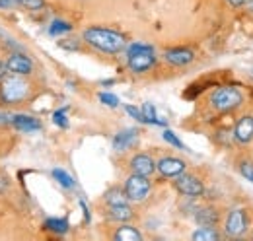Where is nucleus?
<instances>
[{
  "mask_svg": "<svg viewBox=\"0 0 253 241\" xmlns=\"http://www.w3.org/2000/svg\"><path fill=\"white\" fill-rule=\"evenodd\" d=\"M84 41L103 53H119L125 49V37L117 31L103 30V28H90L84 31Z\"/></svg>",
  "mask_w": 253,
  "mask_h": 241,
  "instance_id": "1",
  "label": "nucleus"
},
{
  "mask_svg": "<svg viewBox=\"0 0 253 241\" xmlns=\"http://www.w3.org/2000/svg\"><path fill=\"white\" fill-rule=\"evenodd\" d=\"M126 57H128V66L132 72H146L156 62L154 49L142 43H132L126 51Z\"/></svg>",
  "mask_w": 253,
  "mask_h": 241,
  "instance_id": "2",
  "label": "nucleus"
},
{
  "mask_svg": "<svg viewBox=\"0 0 253 241\" xmlns=\"http://www.w3.org/2000/svg\"><path fill=\"white\" fill-rule=\"evenodd\" d=\"M28 95H30V84L22 80L18 74H14L12 78H6L0 86V97L6 103H20Z\"/></svg>",
  "mask_w": 253,
  "mask_h": 241,
  "instance_id": "3",
  "label": "nucleus"
},
{
  "mask_svg": "<svg viewBox=\"0 0 253 241\" xmlns=\"http://www.w3.org/2000/svg\"><path fill=\"white\" fill-rule=\"evenodd\" d=\"M211 103L216 111H234L242 105V93L236 88H218L212 93Z\"/></svg>",
  "mask_w": 253,
  "mask_h": 241,
  "instance_id": "4",
  "label": "nucleus"
},
{
  "mask_svg": "<svg viewBox=\"0 0 253 241\" xmlns=\"http://www.w3.org/2000/svg\"><path fill=\"white\" fill-rule=\"evenodd\" d=\"M125 193L128 201L140 202V201H144V199L148 197V193H150V181H148L146 175L134 173V175H130V177L126 179Z\"/></svg>",
  "mask_w": 253,
  "mask_h": 241,
  "instance_id": "5",
  "label": "nucleus"
},
{
  "mask_svg": "<svg viewBox=\"0 0 253 241\" xmlns=\"http://www.w3.org/2000/svg\"><path fill=\"white\" fill-rule=\"evenodd\" d=\"M248 230V214L246 210H232L226 218V234L232 238L242 236Z\"/></svg>",
  "mask_w": 253,
  "mask_h": 241,
  "instance_id": "6",
  "label": "nucleus"
},
{
  "mask_svg": "<svg viewBox=\"0 0 253 241\" xmlns=\"http://www.w3.org/2000/svg\"><path fill=\"white\" fill-rule=\"evenodd\" d=\"M175 187L179 193L187 195V197H201L205 193V187L203 183L197 179L195 175H177V181H175Z\"/></svg>",
  "mask_w": 253,
  "mask_h": 241,
  "instance_id": "7",
  "label": "nucleus"
},
{
  "mask_svg": "<svg viewBox=\"0 0 253 241\" xmlns=\"http://www.w3.org/2000/svg\"><path fill=\"white\" fill-rule=\"evenodd\" d=\"M156 169L164 177H177L185 171V161H181L177 158H164L156 163Z\"/></svg>",
  "mask_w": 253,
  "mask_h": 241,
  "instance_id": "8",
  "label": "nucleus"
},
{
  "mask_svg": "<svg viewBox=\"0 0 253 241\" xmlns=\"http://www.w3.org/2000/svg\"><path fill=\"white\" fill-rule=\"evenodd\" d=\"M130 167H132V171L134 173H138V175H152L154 171H156V163H154V160L150 158V156H146V154H138V156H134L132 160H130Z\"/></svg>",
  "mask_w": 253,
  "mask_h": 241,
  "instance_id": "9",
  "label": "nucleus"
},
{
  "mask_svg": "<svg viewBox=\"0 0 253 241\" xmlns=\"http://www.w3.org/2000/svg\"><path fill=\"white\" fill-rule=\"evenodd\" d=\"M6 68H8V72H12V74H18V76H28L30 72H32L33 64L32 60L28 59V57H24V55H12L8 62H6Z\"/></svg>",
  "mask_w": 253,
  "mask_h": 241,
  "instance_id": "10",
  "label": "nucleus"
},
{
  "mask_svg": "<svg viewBox=\"0 0 253 241\" xmlns=\"http://www.w3.org/2000/svg\"><path fill=\"white\" fill-rule=\"evenodd\" d=\"M193 59H195L193 51L183 49V47H177V49H169V51H166V60H168L169 64H173V66H185V64L193 62Z\"/></svg>",
  "mask_w": 253,
  "mask_h": 241,
  "instance_id": "11",
  "label": "nucleus"
},
{
  "mask_svg": "<svg viewBox=\"0 0 253 241\" xmlns=\"http://www.w3.org/2000/svg\"><path fill=\"white\" fill-rule=\"evenodd\" d=\"M234 136L238 142L246 144L253 138V117L248 115V117H242L240 122L236 124V130H234Z\"/></svg>",
  "mask_w": 253,
  "mask_h": 241,
  "instance_id": "12",
  "label": "nucleus"
},
{
  "mask_svg": "<svg viewBox=\"0 0 253 241\" xmlns=\"http://www.w3.org/2000/svg\"><path fill=\"white\" fill-rule=\"evenodd\" d=\"M136 136H138L136 128H126V130H121V132L113 138V148H115L117 152L128 150V148L136 142Z\"/></svg>",
  "mask_w": 253,
  "mask_h": 241,
  "instance_id": "13",
  "label": "nucleus"
},
{
  "mask_svg": "<svg viewBox=\"0 0 253 241\" xmlns=\"http://www.w3.org/2000/svg\"><path fill=\"white\" fill-rule=\"evenodd\" d=\"M12 124L22 130V132H33V130H39L41 128V122L37 119H33L30 115H14L12 117Z\"/></svg>",
  "mask_w": 253,
  "mask_h": 241,
  "instance_id": "14",
  "label": "nucleus"
},
{
  "mask_svg": "<svg viewBox=\"0 0 253 241\" xmlns=\"http://www.w3.org/2000/svg\"><path fill=\"white\" fill-rule=\"evenodd\" d=\"M195 220H197V224L203 226V228H212V226H216V222H218V214H216V210H212V208H203V210L197 212Z\"/></svg>",
  "mask_w": 253,
  "mask_h": 241,
  "instance_id": "15",
  "label": "nucleus"
},
{
  "mask_svg": "<svg viewBox=\"0 0 253 241\" xmlns=\"http://www.w3.org/2000/svg\"><path fill=\"white\" fill-rule=\"evenodd\" d=\"M109 218L111 220H117V222H126V220L132 218V210L126 204H117V206H111Z\"/></svg>",
  "mask_w": 253,
  "mask_h": 241,
  "instance_id": "16",
  "label": "nucleus"
},
{
  "mask_svg": "<svg viewBox=\"0 0 253 241\" xmlns=\"http://www.w3.org/2000/svg\"><path fill=\"white\" fill-rule=\"evenodd\" d=\"M115 240L117 241H138V240H142V236H140L134 228H130V226H123V228H119V230H117Z\"/></svg>",
  "mask_w": 253,
  "mask_h": 241,
  "instance_id": "17",
  "label": "nucleus"
},
{
  "mask_svg": "<svg viewBox=\"0 0 253 241\" xmlns=\"http://www.w3.org/2000/svg\"><path fill=\"white\" fill-rule=\"evenodd\" d=\"M193 240L195 241H214V240H220V236L214 232V228H199L195 234H193Z\"/></svg>",
  "mask_w": 253,
  "mask_h": 241,
  "instance_id": "18",
  "label": "nucleus"
},
{
  "mask_svg": "<svg viewBox=\"0 0 253 241\" xmlns=\"http://www.w3.org/2000/svg\"><path fill=\"white\" fill-rule=\"evenodd\" d=\"M45 230H49L53 234H66L68 232V222L59 220V218H51V220L45 222Z\"/></svg>",
  "mask_w": 253,
  "mask_h": 241,
  "instance_id": "19",
  "label": "nucleus"
},
{
  "mask_svg": "<svg viewBox=\"0 0 253 241\" xmlns=\"http://www.w3.org/2000/svg\"><path fill=\"white\" fill-rule=\"evenodd\" d=\"M105 201L109 202V206H117V204H126V193H123L121 189H111L105 195Z\"/></svg>",
  "mask_w": 253,
  "mask_h": 241,
  "instance_id": "20",
  "label": "nucleus"
},
{
  "mask_svg": "<svg viewBox=\"0 0 253 241\" xmlns=\"http://www.w3.org/2000/svg\"><path fill=\"white\" fill-rule=\"evenodd\" d=\"M142 117H144V122L164 124V120H160L158 117H156V111H154V105H152V103H144V105H142Z\"/></svg>",
  "mask_w": 253,
  "mask_h": 241,
  "instance_id": "21",
  "label": "nucleus"
},
{
  "mask_svg": "<svg viewBox=\"0 0 253 241\" xmlns=\"http://www.w3.org/2000/svg\"><path fill=\"white\" fill-rule=\"evenodd\" d=\"M53 177L59 181L63 187H66V189H72L74 187V179L66 171H63V169H53Z\"/></svg>",
  "mask_w": 253,
  "mask_h": 241,
  "instance_id": "22",
  "label": "nucleus"
},
{
  "mask_svg": "<svg viewBox=\"0 0 253 241\" xmlns=\"http://www.w3.org/2000/svg\"><path fill=\"white\" fill-rule=\"evenodd\" d=\"M72 30V26L68 24V22H63V20H55L53 24H51V28H49V33L51 35H61V33H66V31Z\"/></svg>",
  "mask_w": 253,
  "mask_h": 241,
  "instance_id": "23",
  "label": "nucleus"
},
{
  "mask_svg": "<svg viewBox=\"0 0 253 241\" xmlns=\"http://www.w3.org/2000/svg\"><path fill=\"white\" fill-rule=\"evenodd\" d=\"M99 101L101 103H105L107 107H117L119 105V99H117V95H113V93H99Z\"/></svg>",
  "mask_w": 253,
  "mask_h": 241,
  "instance_id": "24",
  "label": "nucleus"
},
{
  "mask_svg": "<svg viewBox=\"0 0 253 241\" xmlns=\"http://www.w3.org/2000/svg\"><path fill=\"white\" fill-rule=\"evenodd\" d=\"M164 140H166V142H169V144H171V146H175V148H185V146H183V142H181V140H179L171 130H164Z\"/></svg>",
  "mask_w": 253,
  "mask_h": 241,
  "instance_id": "25",
  "label": "nucleus"
},
{
  "mask_svg": "<svg viewBox=\"0 0 253 241\" xmlns=\"http://www.w3.org/2000/svg\"><path fill=\"white\" fill-rule=\"evenodd\" d=\"M53 120L61 126V128H66L68 126V120H66V109H59L53 113Z\"/></svg>",
  "mask_w": 253,
  "mask_h": 241,
  "instance_id": "26",
  "label": "nucleus"
},
{
  "mask_svg": "<svg viewBox=\"0 0 253 241\" xmlns=\"http://www.w3.org/2000/svg\"><path fill=\"white\" fill-rule=\"evenodd\" d=\"M240 171H242V175H244L246 179L253 183V163L252 161H242V163H240Z\"/></svg>",
  "mask_w": 253,
  "mask_h": 241,
  "instance_id": "27",
  "label": "nucleus"
},
{
  "mask_svg": "<svg viewBox=\"0 0 253 241\" xmlns=\"http://www.w3.org/2000/svg\"><path fill=\"white\" fill-rule=\"evenodd\" d=\"M20 4L28 10H41L43 8V0H20Z\"/></svg>",
  "mask_w": 253,
  "mask_h": 241,
  "instance_id": "28",
  "label": "nucleus"
},
{
  "mask_svg": "<svg viewBox=\"0 0 253 241\" xmlns=\"http://www.w3.org/2000/svg\"><path fill=\"white\" fill-rule=\"evenodd\" d=\"M126 113L128 115H132L136 120H140V122H144V117H142V111H138L136 107H132V105H126Z\"/></svg>",
  "mask_w": 253,
  "mask_h": 241,
  "instance_id": "29",
  "label": "nucleus"
},
{
  "mask_svg": "<svg viewBox=\"0 0 253 241\" xmlns=\"http://www.w3.org/2000/svg\"><path fill=\"white\" fill-rule=\"evenodd\" d=\"M20 4V0H0V8L8 10V8H16Z\"/></svg>",
  "mask_w": 253,
  "mask_h": 241,
  "instance_id": "30",
  "label": "nucleus"
},
{
  "mask_svg": "<svg viewBox=\"0 0 253 241\" xmlns=\"http://www.w3.org/2000/svg\"><path fill=\"white\" fill-rule=\"evenodd\" d=\"M6 70H8V68H6V64H4V62H0V80L6 76Z\"/></svg>",
  "mask_w": 253,
  "mask_h": 241,
  "instance_id": "31",
  "label": "nucleus"
},
{
  "mask_svg": "<svg viewBox=\"0 0 253 241\" xmlns=\"http://www.w3.org/2000/svg\"><path fill=\"white\" fill-rule=\"evenodd\" d=\"M228 2H230L232 6H242V4L246 2V0H228Z\"/></svg>",
  "mask_w": 253,
  "mask_h": 241,
  "instance_id": "32",
  "label": "nucleus"
},
{
  "mask_svg": "<svg viewBox=\"0 0 253 241\" xmlns=\"http://www.w3.org/2000/svg\"><path fill=\"white\" fill-rule=\"evenodd\" d=\"M244 4H246V6H248V8H250V10L253 12V0H246Z\"/></svg>",
  "mask_w": 253,
  "mask_h": 241,
  "instance_id": "33",
  "label": "nucleus"
}]
</instances>
